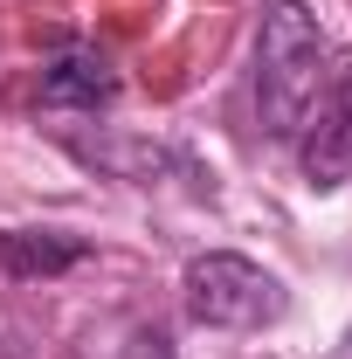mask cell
<instances>
[{
	"label": "cell",
	"mask_w": 352,
	"mask_h": 359,
	"mask_svg": "<svg viewBox=\"0 0 352 359\" xmlns=\"http://www.w3.org/2000/svg\"><path fill=\"white\" fill-rule=\"evenodd\" d=\"M339 55L325 42V28L304 14V0H263V35H256V111L263 132L297 138L304 118L325 104V90L339 83Z\"/></svg>",
	"instance_id": "6da1fadb"
},
{
	"label": "cell",
	"mask_w": 352,
	"mask_h": 359,
	"mask_svg": "<svg viewBox=\"0 0 352 359\" xmlns=\"http://www.w3.org/2000/svg\"><path fill=\"white\" fill-rule=\"evenodd\" d=\"M187 318L208 332H256L283 318V283L263 263L235 256V249H208L187 263Z\"/></svg>",
	"instance_id": "7a4b0ae2"
},
{
	"label": "cell",
	"mask_w": 352,
	"mask_h": 359,
	"mask_svg": "<svg viewBox=\"0 0 352 359\" xmlns=\"http://www.w3.org/2000/svg\"><path fill=\"white\" fill-rule=\"evenodd\" d=\"M297 159H304V180L318 187V194H332V187H346V180H352V69L325 90V104L304 118V145H297Z\"/></svg>",
	"instance_id": "3957f363"
},
{
	"label": "cell",
	"mask_w": 352,
	"mask_h": 359,
	"mask_svg": "<svg viewBox=\"0 0 352 359\" xmlns=\"http://www.w3.org/2000/svg\"><path fill=\"white\" fill-rule=\"evenodd\" d=\"M118 97V69L97 48H69L42 69V104L48 111H104Z\"/></svg>",
	"instance_id": "277c9868"
},
{
	"label": "cell",
	"mask_w": 352,
	"mask_h": 359,
	"mask_svg": "<svg viewBox=\"0 0 352 359\" xmlns=\"http://www.w3.org/2000/svg\"><path fill=\"white\" fill-rule=\"evenodd\" d=\"M83 256H90V242L69 235V228H7V235H0V269L21 276V283L62 276V269H76Z\"/></svg>",
	"instance_id": "5b68a950"
},
{
	"label": "cell",
	"mask_w": 352,
	"mask_h": 359,
	"mask_svg": "<svg viewBox=\"0 0 352 359\" xmlns=\"http://www.w3.org/2000/svg\"><path fill=\"white\" fill-rule=\"evenodd\" d=\"M346 359H352V332H346Z\"/></svg>",
	"instance_id": "8992f818"
}]
</instances>
